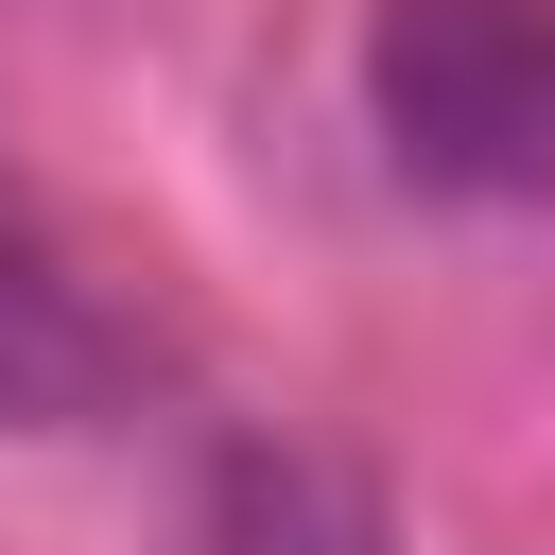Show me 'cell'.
I'll list each match as a JSON object with an SVG mask.
<instances>
[{
	"mask_svg": "<svg viewBox=\"0 0 555 555\" xmlns=\"http://www.w3.org/2000/svg\"><path fill=\"white\" fill-rule=\"evenodd\" d=\"M364 121L416 191L555 208V0H382L364 17Z\"/></svg>",
	"mask_w": 555,
	"mask_h": 555,
	"instance_id": "obj_1",
	"label": "cell"
},
{
	"mask_svg": "<svg viewBox=\"0 0 555 555\" xmlns=\"http://www.w3.org/2000/svg\"><path fill=\"white\" fill-rule=\"evenodd\" d=\"M121 399V312L87 295V260L52 243V208L0 173V434H69Z\"/></svg>",
	"mask_w": 555,
	"mask_h": 555,
	"instance_id": "obj_2",
	"label": "cell"
},
{
	"mask_svg": "<svg viewBox=\"0 0 555 555\" xmlns=\"http://www.w3.org/2000/svg\"><path fill=\"white\" fill-rule=\"evenodd\" d=\"M173 555H399V538H382V503L330 451H225Z\"/></svg>",
	"mask_w": 555,
	"mask_h": 555,
	"instance_id": "obj_3",
	"label": "cell"
}]
</instances>
